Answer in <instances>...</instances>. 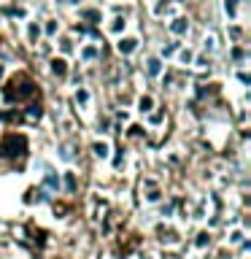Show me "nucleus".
Returning <instances> with one entry per match:
<instances>
[{
	"mask_svg": "<svg viewBox=\"0 0 251 259\" xmlns=\"http://www.w3.org/2000/svg\"><path fill=\"white\" fill-rule=\"evenodd\" d=\"M43 186H46V189H54V192H57V189H60V176L49 170V173L43 176Z\"/></svg>",
	"mask_w": 251,
	"mask_h": 259,
	"instance_id": "nucleus-1",
	"label": "nucleus"
},
{
	"mask_svg": "<svg viewBox=\"0 0 251 259\" xmlns=\"http://www.w3.org/2000/svg\"><path fill=\"white\" fill-rule=\"evenodd\" d=\"M95 157L106 160V157H108V146H106V143H97V146H95Z\"/></svg>",
	"mask_w": 251,
	"mask_h": 259,
	"instance_id": "nucleus-2",
	"label": "nucleus"
},
{
	"mask_svg": "<svg viewBox=\"0 0 251 259\" xmlns=\"http://www.w3.org/2000/svg\"><path fill=\"white\" fill-rule=\"evenodd\" d=\"M132 49H135V41H122L119 43V51H124V54H130Z\"/></svg>",
	"mask_w": 251,
	"mask_h": 259,
	"instance_id": "nucleus-3",
	"label": "nucleus"
},
{
	"mask_svg": "<svg viewBox=\"0 0 251 259\" xmlns=\"http://www.w3.org/2000/svg\"><path fill=\"white\" fill-rule=\"evenodd\" d=\"M160 60H148V73H152V76H157V73H160Z\"/></svg>",
	"mask_w": 251,
	"mask_h": 259,
	"instance_id": "nucleus-4",
	"label": "nucleus"
},
{
	"mask_svg": "<svg viewBox=\"0 0 251 259\" xmlns=\"http://www.w3.org/2000/svg\"><path fill=\"white\" fill-rule=\"evenodd\" d=\"M65 186H68V192H73V189H76V178H73V173H68V176H65Z\"/></svg>",
	"mask_w": 251,
	"mask_h": 259,
	"instance_id": "nucleus-5",
	"label": "nucleus"
},
{
	"mask_svg": "<svg viewBox=\"0 0 251 259\" xmlns=\"http://www.w3.org/2000/svg\"><path fill=\"white\" fill-rule=\"evenodd\" d=\"M184 30H186V22H184V19H178L176 25H173V33H184Z\"/></svg>",
	"mask_w": 251,
	"mask_h": 259,
	"instance_id": "nucleus-6",
	"label": "nucleus"
},
{
	"mask_svg": "<svg viewBox=\"0 0 251 259\" xmlns=\"http://www.w3.org/2000/svg\"><path fill=\"white\" fill-rule=\"evenodd\" d=\"M54 73H65V62H54Z\"/></svg>",
	"mask_w": 251,
	"mask_h": 259,
	"instance_id": "nucleus-7",
	"label": "nucleus"
},
{
	"mask_svg": "<svg viewBox=\"0 0 251 259\" xmlns=\"http://www.w3.org/2000/svg\"><path fill=\"white\" fill-rule=\"evenodd\" d=\"M27 116H30V119H38V116H41V108H30Z\"/></svg>",
	"mask_w": 251,
	"mask_h": 259,
	"instance_id": "nucleus-8",
	"label": "nucleus"
},
{
	"mask_svg": "<svg viewBox=\"0 0 251 259\" xmlns=\"http://www.w3.org/2000/svg\"><path fill=\"white\" fill-rule=\"evenodd\" d=\"M140 108H143V111H148V108H152V100L143 97V100H140Z\"/></svg>",
	"mask_w": 251,
	"mask_h": 259,
	"instance_id": "nucleus-9",
	"label": "nucleus"
}]
</instances>
